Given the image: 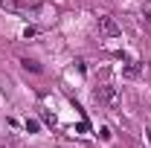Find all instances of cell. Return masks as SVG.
I'll return each instance as SVG.
<instances>
[{"label": "cell", "instance_id": "1", "mask_svg": "<svg viewBox=\"0 0 151 148\" xmlns=\"http://www.w3.org/2000/svg\"><path fill=\"white\" fill-rule=\"evenodd\" d=\"M93 99L99 102V105H108V108H116V105H119V93H116V87H111V84L96 87V90H93Z\"/></svg>", "mask_w": 151, "mask_h": 148}, {"label": "cell", "instance_id": "2", "mask_svg": "<svg viewBox=\"0 0 151 148\" xmlns=\"http://www.w3.org/2000/svg\"><path fill=\"white\" fill-rule=\"evenodd\" d=\"M99 32H105L108 38H119V35H122L119 23H116L113 18H108V15H102V18H99Z\"/></svg>", "mask_w": 151, "mask_h": 148}, {"label": "cell", "instance_id": "3", "mask_svg": "<svg viewBox=\"0 0 151 148\" xmlns=\"http://www.w3.org/2000/svg\"><path fill=\"white\" fill-rule=\"evenodd\" d=\"M20 64H23V70H32V73H41V64H38V61H32V58H23Z\"/></svg>", "mask_w": 151, "mask_h": 148}, {"label": "cell", "instance_id": "4", "mask_svg": "<svg viewBox=\"0 0 151 148\" xmlns=\"http://www.w3.org/2000/svg\"><path fill=\"white\" fill-rule=\"evenodd\" d=\"M26 131H29V134H35V131H38V122H35V119H26Z\"/></svg>", "mask_w": 151, "mask_h": 148}]
</instances>
